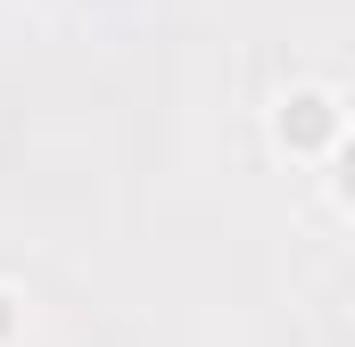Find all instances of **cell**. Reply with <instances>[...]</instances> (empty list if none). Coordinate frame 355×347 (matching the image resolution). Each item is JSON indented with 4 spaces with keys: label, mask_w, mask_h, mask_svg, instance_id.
I'll list each match as a JSON object with an SVG mask.
<instances>
[{
    "label": "cell",
    "mask_w": 355,
    "mask_h": 347,
    "mask_svg": "<svg viewBox=\"0 0 355 347\" xmlns=\"http://www.w3.org/2000/svg\"><path fill=\"white\" fill-rule=\"evenodd\" d=\"M0 347H25V289L0 281Z\"/></svg>",
    "instance_id": "7a4b0ae2"
},
{
    "label": "cell",
    "mask_w": 355,
    "mask_h": 347,
    "mask_svg": "<svg viewBox=\"0 0 355 347\" xmlns=\"http://www.w3.org/2000/svg\"><path fill=\"white\" fill-rule=\"evenodd\" d=\"M272 149L297 166H331L347 149V91L339 83H289L272 99Z\"/></svg>",
    "instance_id": "6da1fadb"
}]
</instances>
